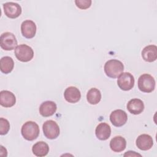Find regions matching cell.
<instances>
[{
	"instance_id": "1",
	"label": "cell",
	"mask_w": 157,
	"mask_h": 157,
	"mask_svg": "<svg viewBox=\"0 0 157 157\" xmlns=\"http://www.w3.org/2000/svg\"><path fill=\"white\" fill-rule=\"evenodd\" d=\"M104 72L110 78H117L124 70L123 64L118 59H110L104 64Z\"/></svg>"
},
{
	"instance_id": "2",
	"label": "cell",
	"mask_w": 157,
	"mask_h": 157,
	"mask_svg": "<svg viewBox=\"0 0 157 157\" xmlns=\"http://www.w3.org/2000/svg\"><path fill=\"white\" fill-rule=\"evenodd\" d=\"M39 128L38 124L32 121L25 123L21 129V133L24 139L32 141L37 139L39 135Z\"/></svg>"
},
{
	"instance_id": "3",
	"label": "cell",
	"mask_w": 157,
	"mask_h": 157,
	"mask_svg": "<svg viewBox=\"0 0 157 157\" xmlns=\"http://www.w3.org/2000/svg\"><path fill=\"white\" fill-rule=\"evenodd\" d=\"M14 53L17 59L21 62H28L34 56L33 48L26 44H21L17 46Z\"/></svg>"
},
{
	"instance_id": "4",
	"label": "cell",
	"mask_w": 157,
	"mask_h": 157,
	"mask_svg": "<svg viewBox=\"0 0 157 157\" xmlns=\"http://www.w3.org/2000/svg\"><path fill=\"white\" fill-rule=\"evenodd\" d=\"M138 88L144 93H151L155 88V78L148 74L141 75L138 79Z\"/></svg>"
},
{
	"instance_id": "5",
	"label": "cell",
	"mask_w": 157,
	"mask_h": 157,
	"mask_svg": "<svg viewBox=\"0 0 157 157\" xmlns=\"http://www.w3.org/2000/svg\"><path fill=\"white\" fill-rule=\"evenodd\" d=\"M44 134L48 139H55L57 138L60 132L58 124L53 120H47L45 121L42 126Z\"/></svg>"
},
{
	"instance_id": "6",
	"label": "cell",
	"mask_w": 157,
	"mask_h": 157,
	"mask_svg": "<svg viewBox=\"0 0 157 157\" xmlns=\"http://www.w3.org/2000/svg\"><path fill=\"white\" fill-rule=\"evenodd\" d=\"M17 40L15 35L10 32H6L0 37V46L2 49L7 51L12 50L17 47Z\"/></svg>"
},
{
	"instance_id": "7",
	"label": "cell",
	"mask_w": 157,
	"mask_h": 157,
	"mask_svg": "<svg viewBox=\"0 0 157 157\" xmlns=\"http://www.w3.org/2000/svg\"><path fill=\"white\" fill-rule=\"evenodd\" d=\"M134 78L129 72H122L117 80V85L123 91L131 90L134 85Z\"/></svg>"
},
{
	"instance_id": "8",
	"label": "cell",
	"mask_w": 157,
	"mask_h": 157,
	"mask_svg": "<svg viewBox=\"0 0 157 157\" xmlns=\"http://www.w3.org/2000/svg\"><path fill=\"white\" fill-rule=\"evenodd\" d=\"M110 120L113 126L116 127H121L126 123L128 120V115L123 110H115L110 115Z\"/></svg>"
},
{
	"instance_id": "9",
	"label": "cell",
	"mask_w": 157,
	"mask_h": 157,
	"mask_svg": "<svg viewBox=\"0 0 157 157\" xmlns=\"http://www.w3.org/2000/svg\"><path fill=\"white\" fill-rule=\"evenodd\" d=\"M5 15L10 18H16L21 13V6L15 2H9L3 4Z\"/></svg>"
},
{
	"instance_id": "10",
	"label": "cell",
	"mask_w": 157,
	"mask_h": 157,
	"mask_svg": "<svg viewBox=\"0 0 157 157\" xmlns=\"http://www.w3.org/2000/svg\"><path fill=\"white\" fill-rule=\"evenodd\" d=\"M21 32L23 37L26 39L34 37L36 33V25L35 23L30 20H26L21 25Z\"/></svg>"
},
{
	"instance_id": "11",
	"label": "cell",
	"mask_w": 157,
	"mask_h": 157,
	"mask_svg": "<svg viewBox=\"0 0 157 157\" xmlns=\"http://www.w3.org/2000/svg\"><path fill=\"white\" fill-rule=\"evenodd\" d=\"M136 144L138 148L141 150L146 151L150 150L152 147L153 140L150 135L143 134L137 137Z\"/></svg>"
},
{
	"instance_id": "12",
	"label": "cell",
	"mask_w": 157,
	"mask_h": 157,
	"mask_svg": "<svg viewBox=\"0 0 157 157\" xmlns=\"http://www.w3.org/2000/svg\"><path fill=\"white\" fill-rule=\"evenodd\" d=\"M16 98L13 93L7 90L0 92V104L4 107H11L15 105Z\"/></svg>"
},
{
	"instance_id": "13",
	"label": "cell",
	"mask_w": 157,
	"mask_h": 157,
	"mask_svg": "<svg viewBox=\"0 0 157 157\" xmlns=\"http://www.w3.org/2000/svg\"><path fill=\"white\" fill-rule=\"evenodd\" d=\"M57 106L55 102L51 101H47L42 102L39 107V113L44 117H48L53 115L56 110Z\"/></svg>"
},
{
	"instance_id": "14",
	"label": "cell",
	"mask_w": 157,
	"mask_h": 157,
	"mask_svg": "<svg viewBox=\"0 0 157 157\" xmlns=\"http://www.w3.org/2000/svg\"><path fill=\"white\" fill-rule=\"evenodd\" d=\"M64 97L67 102L69 103H76L80 99L81 93L77 88L69 86L65 90Z\"/></svg>"
},
{
	"instance_id": "15",
	"label": "cell",
	"mask_w": 157,
	"mask_h": 157,
	"mask_svg": "<svg viewBox=\"0 0 157 157\" xmlns=\"http://www.w3.org/2000/svg\"><path fill=\"white\" fill-rule=\"evenodd\" d=\"M95 134L98 139L101 140H105L110 136V126L106 123H101L96 128Z\"/></svg>"
},
{
	"instance_id": "16",
	"label": "cell",
	"mask_w": 157,
	"mask_h": 157,
	"mask_svg": "<svg viewBox=\"0 0 157 157\" xmlns=\"http://www.w3.org/2000/svg\"><path fill=\"white\" fill-rule=\"evenodd\" d=\"M142 57L147 62H153L157 58V47L155 45L146 46L142 51Z\"/></svg>"
},
{
	"instance_id": "17",
	"label": "cell",
	"mask_w": 157,
	"mask_h": 157,
	"mask_svg": "<svg viewBox=\"0 0 157 157\" xmlns=\"http://www.w3.org/2000/svg\"><path fill=\"white\" fill-rule=\"evenodd\" d=\"M127 109L132 114L138 115L141 113L144 109V104L142 100L134 98L131 99L127 104Z\"/></svg>"
},
{
	"instance_id": "18",
	"label": "cell",
	"mask_w": 157,
	"mask_h": 157,
	"mask_svg": "<svg viewBox=\"0 0 157 157\" xmlns=\"http://www.w3.org/2000/svg\"><path fill=\"white\" fill-rule=\"evenodd\" d=\"M126 147V141L121 136H118L114 137L110 142V147L115 152H121L123 151Z\"/></svg>"
},
{
	"instance_id": "19",
	"label": "cell",
	"mask_w": 157,
	"mask_h": 157,
	"mask_svg": "<svg viewBox=\"0 0 157 157\" xmlns=\"http://www.w3.org/2000/svg\"><path fill=\"white\" fill-rule=\"evenodd\" d=\"M32 151L36 156H45L49 152V147L45 142L39 141L33 146Z\"/></svg>"
},
{
	"instance_id": "20",
	"label": "cell",
	"mask_w": 157,
	"mask_h": 157,
	"mask_svg": "<svg viewBox=\"0 0 157 157\" xmlns=\"http://www.w3.org/2000/svg\"><path fill=\"white\" fill-rule=\"evenodd\" d=\"M14 67V62L13 59L10 56H4L0 61V69L1 71L7 74L11 72Z\"/></svg>"
},
{
	"instance_id": "21",
	"label": "cell",
	"mask_w": 157,
	"mask_h": 157,
	"mask_svg": "<svg viewBox=\"0 0 157 157\" xmlns=\"http://www.w3.org/2000/svg\"><path fill=\"white\" fill-rule=\"evenodd\" d=\"M86 99L90 104L96 105L98 104L101 99V91L96 88H91L86 94Z\"/></svg>"
},
{
	"instance_id": "22",
	"label": "cell",
	"mask_w": 157,
	"mask_h": 157,
	"mask_svg": "<svg viewBox=\"0 0 157 157\" xmlns=\"http://www.w3.org/2000/svg\"><path fill=\"white\" fill-rule=\"evenodd\" d=\"M10 129V123L7 119L4 118H0V134H6Z\"/></svg>"
},
{
	"instance_id": "23",
	"label": "cell",
	"mask_w": 157,
	"mask_h": 157,
	"mask_svg": "<svg viewBox=\"0 0 157 157\" xmlns=\"http://www.w3.org/2000/svg\"><path fill=\"white\" fill-rule=\"evenodd\" d=\"M92 1L91 0H76L75 3L77 7L80 9H86L91 6Z\"/></svg>"
}]
</instances>
